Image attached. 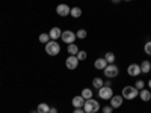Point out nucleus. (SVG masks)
<instances>
[{"label":"nucleus","instance_id":"1","mask_svg":"<svg viewBox=\"0 0 151 113\" xmlns=\"http://www.w3.org/2000/svg\"><path fill=\"white\" fill-rule=\"evenodd\" d=\"M83 110H85V113H97V112H100V103L94 98L85 99Z\"/></svg>","mask_w":151,"mask_h":113},{"label":"nucleus","instance_id":"2","mask_svg":"<svg viewBox=\"0 0 151 113\" xmlns=\"http://www.w3.org/2000/svg\"><path fill=\"white\" fill-rule=\"evenodd\" d=\"M121 95H122L124 99H129V101H132V99H134L137 95H139V91H137L134 86H124Z\"/></svg>","mask_w":151,"mask_h":113},{"label":"nucleus","instance_id":"3","mask_svg":"<svg viewBox=\"0 0 151 113\" xmlns=\"http://www.w3.org/2000/svg\"><path fill=\"white\" fill-rule=\"evenodd\" d=\"M45 53L48 56H58L60 53V45L58 41H53V39H50L47 44H45Z\"/></svg>","mask_w":151,"mask_h":113},{"label":"nucleus","instance_id":"4","mask_svg":"<svg viewBox=\"0 0 151 113\" xmlns=\"http://www.w3.org/2000/svg\"><path fill=\"white\" fill-rule=\"evenodd\" d=\"M103 74H104V77L106 79H115L118 77V74H119V68L115 65V64H107V67L103 69Z\"/></svg>","mask_w":151,"mask_h":113},{"label":"nucleus","instance_id":"5","mask_svg":"<svg viewBox=\"0 0 151 113\" xmlns=\"http://www.w3.org/2000/svg\"><path fill=\"white\" fill-rule=\"evenodd\" d=\"M97 95L100 97V99H104V101L110 99V98L113 97V89H112V86H103V87H100Z\"/></svg>","mask_w":151,"mask_h":113},{"label":"nucleus","instance_id":"6","mask_svg":"<svg viewBox=\"0 0 151 113\" xmlns=\"http://www.w3.org/2000/svg\"><path fill=\"white\" fill-rule=\"evenodd\" d=\"M60 39L64 41L65 44H73V42H76V32H73V30H64V32H62Z\"/></svg>","mask_w":151,"mask_h":113},{"label":"nucleus","instance_id":"7","mask_svg":"<svg viewBox=\"0 0 151 113\" xmlns=\"http://www.w3.org/2000/svg\"><path fill=\"white\" fill-rule=\"evenodd\" d=\"M79 59L76 57V56H68L67 59H65V67L68 68V69H71V71H74V69H77V67H79Z\"/></svg>","mask_w":151,"mask_h":113},{"label":"nucleus","instance_id":"8","mask_svg":"<svg viewBox=\"0 0 151 113\" xmlns=\"http://www.w3.org/2000/svg\"><path fill=\"white\" fill-rule=\"evenodd\" d=\"M70 11H71V8L68 6V5H65V3H59L58 6H56V14L59 15V17H68L70 15Z\"/></svg>","mask_w":151,"mask_h":113},{"label":"nucleus","instance_id":"9","mask_svg":"<svg viewBox=\"0 0 151 113\" xmlns=\"http://www.w3.org/2000/svg\"><path fill=\"white\" fill-rule=\"evenodd\" d=\"M127 74L130 75V77H137V75H141L142 71H141V65L137 64H130L127 67Z\"/></svg>","mask_w":151,"mask_h":113},{"label":"nucleus","instance_id":"10","mask_svg":"<svg viewBox=\"0 0 151 113\" xmlns=\"http://www.w3.org/2000/svg\"><path fill=\"white\" fill-rule=\"evenodd\" d=\"M110 106H112V109L115 110V109H119L121 106H122V103H124V98H122V95H113L110 99Z\"/></svg>","mask_w":151,"mask_h":113},{"label":"nucleus","instance_id":"11","mask_svg":"<svg viewBox=\"0 0 151 113\" xmlns=\"http://www.w3.org/2000/svg\"><path fill=\"white\" fill-rule=\"evenodd\" d=\"M48 35H50V39L56 41V39H59V38L62 36V30H60V27L56 26V27H52V29H50Z\"/></svg>","mask_w":151,"mask_h":113},{"label":"nucleus","instance_id":"12","mask_svg":"<svg viewBox=\"0 0 151 113\" xmlns=\"http://www.w3.org/2000/svg\"><path fill=\"white\" fill-rule=\"evenodd\" d=\"M71 104L74 106V109H80V107H83V104H85V98H83L82 95L74 97V98L71 99Z\"/></svg>","mask_w":151,"mask_h":113},{"label":"nucleus","instance_id":"13","mask_svg":"<svg viewBox=\"0 0 151 113\" xmlns=\"http://www.w3.org/2000/svg\"><path fill=\"white\" fill-rule=\"evenodd\" d=\"M94 67H95V69H104L106 67H107V62H106V59L104 57H98L95 62H94Z\"/></svg>","mask_w":151,"mask_h":113},{"label":"nucleus","instance_id":"14","mask_svg":"<svg viewBox=\"0 0 151 113\" xmlns=\"http://www.w3.org/2000/svg\"><path fill=\"white\" fill-rule=\"evenodd\" d=\"M139 97H141V99H142L144 103H148L150 99H151V92H150L148 89H145V87H144L142 91H139Z\"/></svg>","mask_w":151,"mask_h":113},{"label":"nucleus","instance_id":"15","mask_svg":"<svg viewBox=\"0 0 151 113\" xmlns=\"http://www.w3.org/2000/svg\"><path fill=\"white\" fill-rule=\"evenodd\" d=\"M67 51H68V54H71V56H76L79 51H80V48H79V45H76V42H73V44H68V47H67Z\"/></svg>","mask_w":151,"mask_h":113},{"label":"nucleus","instance_id":"16","mask_svg":"<svg viewBox=\"0 0 151 113\" xmlns=\"http://www.w3.org/2000/svg\"><path fill=\"white\" fill-rule=\"evenodd\" d=\"M82 9L79 8V6H74V8H71V11H70V15L73 17V18H80L82 17Z\"/></svg>","mask_w":151,"mask_h":113},{"label":"nucleus","instance_id":"17","mask_svg":"<svg viewBox=\"0 0 151 113\" xmlns=\"http://www.w3.org/2000/svg\"><path fill=\"white\" fill-rule=\"evenodd\" d=\"M36 112L38 113H50V106L45 104V103H40L36 107Z\"/></svg>","mask_w":151,"mask_h":113},{"label":"nucleus","instance_id":"18","mask_svg":"<svg viewBox=\"0 0 151 113\" xmlns=\"http://www.w3.org/2000/svg\"><path fill=\"white\" fill-rule=\"evenodd\" d=\"M92 86L98 91L100 87H103V86H104V80H103V79H100V77H94V79H92Z\"/></svg>","mask_w":151,"mask_h":113},{"label":"nucleus","instance_id":"19","mask_svg":"<svg viewBox=\"0 0 151 113\" xmlns=\"http://www.w3.org/2000/svg\"><path fill=\"white\" fill-rule=\"evenodd\" d=\"M141 71L144 72V74H148L150 71H151V62L150 60H144L142 64H141Z\"/></svg>","mask_w":151,"mask_h":113},{"label":"nucleus","instance_id":"20","mask_svg":"<svg viewBox=\"0 0 151 113\" xmlns=\"http://www.w3.org/2000/svg\"><path fill=\"white\" fill-rule=\"evenodd\" d=\"M85 99H89V98H92V95H94V92H92V89H89V87H85V89H82V94H80Z\"/></svg>","mask_w":151,"mask_h":113},{"label":"nucleus","instance_id":"21","mask_svg":"<svg viewBox=\"0 0 151 113\" xmlns=\"http://www.w3.org/2000/svg\"><path fill=\"white\" fill-rule=\"evenodd\" d=\"M104 59H106V62H107V64H115V54H113L112 51H107L106 54H104Z\"/></svg>","mask_w":151,"mask_h":113},{"label":"nucleus","instance_id":"22","mask_svg":"<svg viewBox=\"0 0 151 113\" xmlns=\"http://www.w3.org/2000/svg\"><path fill=\"white\" fill-rule=\"evenodd\" d=\"M76 57L79 59V62H83V60H86L88 59V53L85 51V50H80V51L76 54Z\"/></svg>","mask_w":151,"mask_h":113},{"label":"nucleus","instance_id":"23","mask_svg":"<svg viewBox=\"0 0 151 113\" xmlns=\"http://www.w3.org/2000/svg\"><path fill=\"white\" fill-rule=\"evenodd\" d=\"M38 39H40V42H41V44H44V45H45V44L50 41V35H48V33H41Z\"/></svg>","mask_w":151,"mask_h":113},{"label":"nucleus","instance_id":"24","mask_svg":"<svg viewBox=\"0 0 151 113\" xmlns=\"http://www.w3.org/2000/svg\"><path fill=\"white\" fill-rule=\"evenodd\" d=\"M86 36H88V32L85 29H79L77 32H76V38H79V39H85Z\"/></svg>","mask_w":151,"mask_h":113},{"label":"nucleus","instance_id":"25","mask_svg":"<svg viewBox=\"0 0 151 113\" xmlns=\"http://www.w3.org/2000/svg\"><path fill=\"white\" fill-rule=\"evenodd\" d=\"M134 87H136L137 91H142L144 87H145V80H137L136 84H134Z\"/></svg>","mask_w":151,"mask_h":113},{"label":"nucleus","instance_id":"26","mask_svg":"<svg viewBox=\"0 0 151 113\" xmlns=\"http://www.w3.org/2000/svg\"><path fill=\"white\" fill-rule=\"evenodd\" d=\"M144 51H145L148 56H151V41L145 42V45H144Z\"/></svg>","mask_w":151,"mask_h":113},{"label":"nucleus","instance_id":"27","mask_svg":"<svg viewBox=\"0 0 151 113\" xmlns=\"http://www.w3.org/2000/svg\"><path fill=\"white\" fill-rule=\"evenodd\" d=\"M101 112H103V113H112V112H113V109H112V106L109 104V106H104V107L101 109Z\"/></svg>","mask_w":151,"mask_h":113},{"label":"nucleus","instance_id":"28","mask_svg":"<svg viewBox=\"0 0 151 113\" xmlns=\"http://www.w3.org/2000/svg\"><path fill=\"white\" fill-rule=\"evenodd\" d=\"M73 113H85V110H83V107H80V109H74Z\"/></svg>","mask_w":151,"mask_h":113},{"label":"nucleus","instance_id":"29","mask_svg":"<svg viewBox=\"0 0 151 113\" xmlns=\"http://www.w3.org/2000/svg\"><path fill=\"white\" fill-rule=\"evenodd\" d=\"M50 113H58V109L56 107H50Z\"/></svg>","mask_w":151,"mask_h":113},{"label":"nucleus","instance_id":"30","mask_svg":"<svg viewBox=\"0 0 151 113\" xmlns=\"http://www.w3.org/2000/svg\"><path fill=\"white\" fill-rule=\"evenodd\" d=\"M104 86H112V82H104Z\"/></svg>","mask_w":151,"mask_h":113},{"label":"nucleus","instance_id":"31","mask_svg":"<svg viewBox=\"0 0 151 113\" xmlns=\"http://www.w3.org/2000/svg\"><path fill=\"white\" fill-rule=\"evenodd\" d=\"M119 2H122V0H112V3H119Z\"/></svg>","mask_w":151,"mask_h":113},{"label":"nucleus","instance_id":"32","mask_svg":"<svg viewBox=\"0 0 151 113\" xmlns=\"http://www.w3.org/2000/svg\"><path fill=\"white\" fill-rule=\"evenodd\" d=\"M148 87H150V89H151V80H148Z\"/></svg>","mask_w":151,"mask_h":113},{"label":"nucleus","instance_id":"33","mask_svg":"<svg viewBox=\"0 0 151 113\" xmlns=\"http://www.w3.org/2000/svg\"><path fill=\"white\" fill-rule=\"evenodd\" d=\"M30 113H38V112H36V110H33V112H30Z\"/></svg>","mask_w":151,"mask_h":113},{"label":"nucleus","instance_id":"34","mask_svg":"<svg viewBox=\"0 0 151 113\" xmlns=\"http://www.w3.org/2000/svg\"><path fill=\"white\" fill-rule=\"evenodd\" d=\"M124 2H132V0H124Z\"/></svg>","mask_w":151,"mask_h":113}]
</instances>
